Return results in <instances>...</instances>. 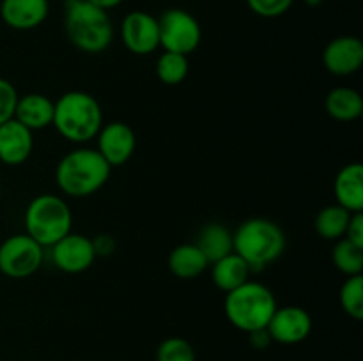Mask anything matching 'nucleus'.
Returning <instances> with one entry per match:
<instances>
[{"instance_id": "obj_1", "label": "nucleus", "mask_w": 363, "mask_h": 361, "mask_svg": "<svg viewBox=\"0 0 363 361\" xmlns=\"http://www.w3.org/2000/svg\"><path fill=\"white\" fill-rule=\"evenodd\" d=\"M112 166L96 149L78 147L62 156L55 168V180L64 195L85 198L98 193L110 179Z\"/></svg>"}, {"instance_id": "obj_2", "label": "nucleus", "mask_w": 363, "mask_h": 361, "mask_svg": "<svg viewBox=\"0 0 363 361\" xmlns=\"http://www.w3.org/2000/svg\"><path fill=\"white\" fill-rule=\"evenodd\" d=\"M53 108L57 133L73 144H87L98 137L103 126V110L98 99L84 91L64 92Z\"/></svg>"}, {"instance_id": "obj_3", "label": "nucleus", "mask_w": 363, "mask_h": 361, "mask_svg": "<svg viewBox=\"0 0 363 361\" xmlns=\"http://www.w3.org/2000/svg\"><path fill=\"white\" fill-rule=\"evenodd\" d=\"M64 30L74 48L91 55L105 52L113 41V25L108 13L89 0H66Z\"/></svg>"}, {"instance_id": "obj_4", "label": "nucleus", "mask_w": 363, "mask_h": 361, "mask_svg": "<svg viewBox=\"0 0 363 361\" xmlns=\"http://www.w3.org/2000/svg\"><path fill=\"white\" fill-rule=\"evenodd\" d=\"M234 253L240 255L252 273L262 271L266 265L282 257L286 250V234L279 223L268 218L245 219L233 232Z\"/></svg>"}, {"instance_id": "obj_5", "label": "nucleus", "mask_w": 363, "mask_h": 361, "mask_svg": "<svg viewBox=\"0 0 363 361\" xmlns=\"http://www.w3.org/2000/svg\"><path fill=\"white\" fill-rule=\"evenodd\" d=\"M277 306L279 304L275 294L269 290V287L252 280L227 292L223 303L230 324L245 333L266 328Z\"/></svg>"}, {"instance_id": "obj_6", "label": "nucleus", "mask_w": 363, "mask_h": 361, "mask_svg": "<svg viewBox=\"0 0 363 361\" xmlns=\"http://www.w3.org/2000/svg\"><path fill=\"white\" fill-rule=\"evenodd\" d=\"M25 234L43 248H52L73 229V214L59 195L43 193L32 198L25 209Z\"/></svg>"}, {"instance_id": "obj_7", "label": "nucleus", "mask_w": 363, "mask_h": 361, "mask_svg": "<svg viewBox=\"0 0 363 361\" xmlns=\"http://www.w3.org/2000/svg\"><path fill=\"white\" fill-rule=\"evenodd\" d=\"M160 46L163 52L190 55L199 48L202 28L197 18L184 9H167L158 18Z\"/></svg>"}, {"instance_id": "obj_8", "label": "nucleus", "mask_w": 363, "mask_h": 361, "mask_svg": "<svg viewBox=\"0 0 363 361\" xmlns=\"http://www.w3.org/2000/svg\"><path fill=\"white\" fill-rule=\"evenodd\" d=\"M45 258V248L27 234H14L0 244V273L13 280H23L38 273Z\"/></svg>"}, {"instance_id": "obj_9", "label": "nucleus", "mask_w": 363, "mask_h": 361, "mask_svg": "<svg viewBox=\"0 0 363 361\" xmlns=\"http://www.w3.org/2000/svg\"><path fill=\"white\" fill-rule=\"evenodd\" d=\"M121 38L128 52L135 55H149L160 48L158 18L145 11H131L121 25Z\"/></svg>"}, {"instance_id": "obj_10", "label": "nucleus", "mask_w": 363, "mask_h": 361, "mask_svg": "<svg viewBox=\"0 0 363 361\" xmlns=\"http://www.w3.org/2000/svg\"><path fill=\"white\" fill-rule=\"evenodd\" d=\"M96 258L92 239L84 234L69 232L52 246L53 265L67 275L87 271Z\"/></svg>"}, {"instance_id": "obj_11", "label": "nucleus", "mask_w": 363, "mask_h": 361, "mask_svg": "<svg viewBox=\"0 0 363 361\" xmlns=\"http://www.w3.org/2000/svg\"><path fill=\"white\" fill-rule=\"evenodd\" d=\"M96 151L103 156L110 166H123L133 156L137 149V134L133 127L121 120L103 124L98 133Z\"/></svg>"}, {"instance_id": "obj_12", "label": "nucleus", "mask_w": 363, "mask_h": 361, "mask_svg": "<svg viewBox=\"0 0 363 361\" xmlns=\"http://www.w3.org/2000/svg\"><path fill=\"white\" fill-rule=\"evenodd\" d=\"M266 329L273 342L294 345L308 338L312 331V317L301 306H277Z\"/></svg>"}, {"instance_id": "obj_13", "label": "nucleus", "mask_w": 363, "mask_h": 361, "mask_svg": "<svg viewBox=\"0 0 363 361\" xmlns=\"http://www.w3.org/2000/svg\"><path fill=\"white\" fill-rule=\"evenodd\" d=\"M323 64L335 76H351L363 66V42L354 35H339L326 45Z\"/></svg>"}, {"instance_id": "obj_14", "label": "nucleus", "mask_w": 363, "mask_h": 361, "mask_svg": "<svg viewBox=\"0 0 363 361\" xmlns=\"http://www.w3.org/2000/svg\"><path fill=\"white\" fill-rule=\"evenodd\" d=\"M34 151V131L16 119L0 124V161L18 166L27 161Z\"/></svg>"}, {"instance_id": "obj_15", "label": "nucleus", "mask_w": 363, "mask_h": 361, "mask_svg": "<svg viewBox=\"0 0 363 361\" xmlns=\"http://www.w3.org/2000/svg\"><path fill=\"white\" fill-rule=\"evenodd\" d=\"M50 0H2L0 18L14 30H32L46 20Z\"/></svg>"}, {"instance_id": "obj_16", "label": "nucleus", "mask_w": 363, "mask_h": 361, "mask_svg": "<svg viewBox=\"0 0 363 361\" xmlns=\"http://www.w3.org/2000/svg\"><path fill=\"white\" fill-rule=\"evenodd\" d=\"M337 204L350 212H363V165L354 161L339 170L333 183Z\"/></svg>"}, {"instance_id": "obj_17", "label": "nucleus", "mask_w": 363, "mask_h": 361, "mask_svg": "<svg viewBox=\"0 0 363 361\" xmlns=\"http://www.w3.org/2000/svg\"><path fill=\"white\" fill-rule=\"evenodd\" d=\"M53 108H55V103L48 96L39 94V92H30V94L18 98L14 119L30 131L45 130V127L52 126Z\"/></svg>"}, {"instance_id": "obj_18", "label": "nucleus", "mask_w": 363, "mask_h": 361, "mask_svg": "<svg viewBox=\"0 0 363 361\" xmlns=\"http://www.w3.org/2000/svg\"><path fill=\"white\" fill-rule=\"evenodd\" d=\"M209 265H211L213 283L225 294L238 289V287L243 285V283H247L252 275L247 262H245L240 255L234 253V251Z\"/></svg>"}, {"instance_id": "obj_19", "label": "nucleus", "mask_w": 363, "mask_h": 361, "mask_svg": "<svg viewBox=\"0 0 363 361\" xmlns=\"http://www.w3.org/2000/svg\"><path fill=\"white\" fill-rule=\"evenodd\" d=\"M209 262L195 243H184L174 248L169 255V269L181 280H194L208 269Z\"/></svg>"}, {"instance_id": "obj_20", "label": "nucleus", "mask_w": 363, "mask_h": 361, "mask_svg": "<svg viewBox=\"0 0 363 361\" xmlns=\"http://www.w3.org/2000/svg\"><path fill=\"white\" fill-rule=\"evenodd\" d=\"M195 244L204 253L209 264L220 260L222 257L234 251L233 232L222 223H208L206 227H202Z\"/></svg>"}, {"instance_id": "obj_21", "label": "nucleus", "mask_w": 363, "mask_h": 361, "mask_svg": "<svg viewBox=\"0 0 363 361\" xmlns=\"http://www.w3.org/2000/svg\"><path fill=\"white\" fill-rule=\"evenodd\" d=\"M326 112L332 119L351 122L360 119L363 113V98L351 87H337L326 96Z\"/></svg>"}, {"instance_id": "obj_22", "label": "nucleus", "mask_w": 363, "mask_h": 361, "mask_svg": "<svg viewBox=\"0 0 363 361\" xmlns=\"http://www.w3.org/2000/svg\"><path fill=\"white\" fill-rule=\"evenodd\" d=\"M353 212L340 207L339 204H332L323 207L314 219V229L319 237L326 241H339L346 236L350 218Z\"/></svg>"}, {"instance_id": "obj_23", "label": "nucleus", "mask_w": 363, "mask_h": 361, "mask_svg": "<svg viewBox=\"0 0 363 361\" xmlns=\"http://www.w3.org/2000/svg\"><path fill=\"white\" fill-rule=\"evenodd\" d=\"M332 262L346 276L362 275L363 271V248L347 241L346 237L335 241L332 250Z\"/></svg>"}, {"instance_id": "obj_24", "label": "nucleus", "mask_w": 363, "mask_h": 361, "mask_svg": "<svg viewBox=\"0 0 363 361\" xmlns=\"http://www.w3.org/2000/svg\"><path fill=\"white\" fill-rule=\"evenodd\" d=\"M190 62L186 55L174 52H163L156 60V76L165 85H179L186 80Z\"/></svg>"}, {"instance_id": "obj_25", "label": "nucleus", "mask_w": 363, "mask_h": 361, "mask_svg": "<svg viewBox=\"0 0 363 361\" xmlns=\"http://www.w3.org/2000/svg\"><path fill=\"white\" fill-rule=\"evenodd\" d=\"M340 306L354 321L363 319V276H347L340 287Z\"/></svg>"}, {"instance_id": "obj_26", "label": "nucleus", "mask_w": 363, "mask_h": 361, "mask_svg": "<svg viewBox=\"0 0 363 361\" xmlns=\"http://www.w3.org/2000/svg\"><path fill=\"white\" fill-rule=\"evenodd\" d=\"M156 361H197L194 345L179 336H170L160 343Z\"/></svg>"}, {"instance_id": "obj_27", "label": "nucleus", "mask_w": 363, "mask_h": 361, "mask_svg": "<svg viewBox=\"0 0 363 361\" xmlns=\"http://www.w3.org/2000/svg\"><path fill=\"white\" fill-rule=\"evenodd\" d=\"M294 0H247L252 13L262 18H279L293 7Z\"/></svg>"}, {"instance_id": "obj_28", "label": "nucleus", "mask_w": 363, "mask_h": 361, "mask_svg": "<svg viewBox=\"0 0 363 361\" xmlns=\"http://www.w3.org/2000/svg\"><path fill=\"white\" fill-rule=\"evenodd\" d=\"M18 91L9 80L0 78V124L14 119V110L18 103Z\"/></svg>"}, {"instance_id": "obj_29", "label": "nucleus", "mask_w": 363, "mask_h": 361, "mask_svg": "<svg viewBox=\"0 0 363 361\" xmlns=\"http://www.w3.org/2000/svg\"><path fill=\"white\" fill-rule=\"evenodd\" d=\"M344 237L357 244V246L363 248V212H353L351 214L350 225H347L346 236Z\"/></svg>"}, {"instance_id": "obj_30", "label": "nucleus", "mask_w": 363, "mask_h": 361, "mask_svg": "<svg viewBox=\"0 0 363 361\" xmlns=\"http://www.w3.org/2000/svg\"><path fill=\"white\" fill-rule=\"evenodd\" d=\"M116 239L110 234H98L92 239V248H94L96 257H108L116 251Z\"/></svg>"}, {"instance_id": "obj_31", "label": "nucleus", "mask_w": 363, "mask_h": 361, "mask_svg": "<svg viewBox=\"0 0 363 361\" xmlns=\"http://www.w3.org/2000/svg\"><path fill=\"white\" fill-rule=\"evenodd\" d=\"M248 336H250V343L255 347V349H266V347H269V343L273 342L272 336H269L268 329L262 328V329H255V331L248 333Z\"/></svg>"}, {"instance_id": "obj_32", "label": "nucleus", "mask_w": 363, "mask_h": 361, "mask_svg": "<svg viewBox=\"0 0 363 361\" xmlns=\"http://www.w3.org/2000/svg\"><path fill=\"white\" fill-rule=\"evenodd\" d=\"M89 2L94 4L96 7H99V9H103V11H106V13H108V11L113 9V7L121 6L124 0H89Z\"/></svg>"}, {"instance_id": "obj_33", "label": "nucleus", "mask_w": 363, "mask_h": 361, "mask_svg": "<svg viewBox=\"0 0 363 361\" xmlns=\"http://www.w3.org/2000/svg\"><path fill=\"white\" fill-rule=\"evenodd\" d=\"M64 2H66V0H64Z\"/></svg>"}]
</instances>
